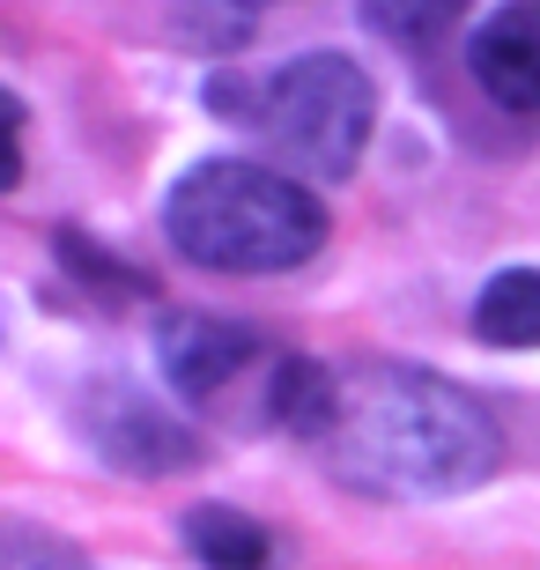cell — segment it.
I'll return each mask as SVG.
<instances>
[{"instance_id": "1", "label": "cell", "mask_w": 540, "mask_h": 570, "mask_svg": "<svg viewBox=\"0 0 540 570\" xmlns=\"http://www.w3.org/2000/svg\"><path fill=\"white\" fill-rule=\"evenodd\" d=\"M326 460L363 497H459L497 474L503 438L467 385L415 363H363L341 379Z\"/></svg>"}, {"instance_id": "2", "label": "cell", "mask_w": 540, "mask_h": 570, "mask_svg": "<svg viewBox=\"0 0 540 570\" xmlns=\"http://www.w3.org/2000/svg\"><path fill=\"white\" fill-rule=\"evenodd\" d=\"M164 230L178 259L215 267V275H282L304 267L326 245V208L296 170L245 164V156H208L193 164L164 200Z\"/></svg>"}, {"instance_id": "3", "label": "cell", "mask_w": 540, "mask_h": 570, "mask_svg": "<svg viewBox=\"0 0 540 570\" xmlns=\"http://www.w3.org/2000/svg\"><path fill=\"white\" fill-rule=\"evenodd\" d=\"M208 111L237 119L296 170V178H355L363 148L377 127V89L348 52H304V60L274 67L267 82L245 75H215L208 82Z\"/></svg>"}, {"instance_id": "4", "label": "cell", "mask_w": 540, "mask_h": 570, "mask_svg": "<svg viewBox=\"0 0 540 570\" xmlns=\"http://www.w3.org/2000/svg\"><path fill=\"white\" fill-rule=\"evenodd\" d=\"M82 438L105 452V466L141 474V482L193 474V466L208 460L200 438H193L164 401H148L141 385H89V393H82Z\"/></svg>"}, {"instance_id": "5", "label": "cell", "mask_w": 540, "mask_h": 570, "mask_svg": "<svg viewBox=\"0 0 540 570\" xmlns=\"http://www.w3.org/2000/svg\"><path fill=\"white\" fill-rule=\"evenodd\" d=\"M252 356H259V334L229 326V318H208V312H178L156 334V363H164L170 393H186V401H223V385Z\"/></svg>"}, {"instance_id": "6", "label": "cell", "mask_w": 540, "mask_h": 570, "mask_svg": "<svg viewBox=\"0 0 540 570\" xmlns=\"http://www.w3.org/2000/svg\"><path fill=\"white\" fill-rule=\"evenodd\" d=\"M467 60L503 111H540V0H503L467 38Z\"/></svg>"}, {"instance_id": "7", "label": "cell", "mask_w": 540, "mask_h": 570, "mask_svg": "<svg viewBox=\"0 0 540 570\" xmlns=\"http://www.w3.org/2000/svg\"><path fill=\"white\" fill-rule=\"evenodd\" d=\"M267 415H274V430H289V438L326 444L333 415H341V379H333L326 363H312V356H289L282 371H274Z\"/></svg>"}, {"instance_id": "8", "label": "cell", "mask_w": 540, "mask_h": 570, "mask_svg": "<svg viewBox=\"0 0 540 570\" xmlns=\"http://www.w3.org/2000/svg\"><path fill=\"white\" fill-rule=\"evenodd\" d=\"M186 549L200 556V570H274V533L229 504L186 511Z\"/></svg>"}, {"instance_id": "9", "label": "cell", "mask_w": 540, "mask_h": 570, "mask_svg": "<svg viewBox=\"0 0 540 570\" xmlns=\"http://www.w3.org/2000/svg\"><path fill=\"white\" fill-rule=\"evenodd\" d=\"M355 16L371 38H385L393 52H436L444 38L467 30L474 0H355Z\"/></svg>"}, {"instance_id": "10", "label": "cell", "mask_w": 540, "mask_h": 570, "mask_svg": "<svg viewBox=\"0 0 540 570\" xmlns=\"http://www.w3.org/2000/svg\"><path fill=\"white\" fill-rule=\"evenodd\" d=\"M474 334L489 348H540V267H503L474 296Z\"/></svg>"}, {"instance_id": "11", "label": "cell", "mask_w": 540, "mask_h": 570, "mask_svg": "<svg viewBox=\"0 0 540 570\" xmlns=\"http://www.w3.org/2000/svg\"><path fill=\"white\" fill-rule=\"evenodd\" d=\"M0 570H89L82 549H67L60 533L30 527V519H8L0 527Z\"/></svg>"}, {"instance_id": "12", "label": "cell", "mask_w": 540, "mask_h": 570, "mask_svg": "<svg viewBox=\"0 0 540 570\" xmlns=\"http://www.w3.org/2000/svg\"><path fill=\"white\" fill-rule=\"evenodd\" d=\"M52 245H60V259H75V267H82L89 289H105V296H141L148 289L134 267H119V259H105V253H89L82 237H52Z\"/></svg>"}, {"instance_id": "13", "label": "cell", "mask_w": 540, "mask_h": 570, "mask_svg": "<svg viewBox=\"0 0 540 570\" xmlns=\"http://www.w3.org/2000/svg\"><path fill=\"white\" fill-rule=\"evenodd\" d=\"M237 16H259V8H282V0H229Z\"/></svg>"}]
</instances>
